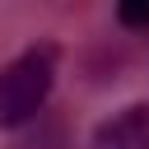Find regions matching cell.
<instances>
[{
    "instance_id": "obj_1",
    "label": "cell",
    "mask_w": 149,
    "mask_h": 149,
    "mask_svg": "<svg viewBox=\"0 0 149 149\" xmlns=\"http://www.w3.org/2000/svg\"><path fill=\"white\" fill-rule=\"evenodd\" d=\"M56 70H61L56 42H33L0 70V126L5 130H23L47 112V98L56 88Z\"/></svg>"
},
{
    "instance_id": "obj_2",
    "label": "cell",
    "mask_w": 149,
    "mask_h": 149,
    "mask_svg": "<svg viewBox=\"0 0 149 149\" xmlns=\"http://www.w3.org/2000/svg\"><path fill=\"white\" fill-rule=\"evenodd\" d=\"M88 149H149V102H126L88 135Z\"/></svg>"
},
{
    "instance_id": "obj_3",
    "label": "cell",
    "mask_w": 149,
    "mask_h": 149,
    "mask_svg": "<svg viewBox=\"0 0 149 149\" xmlns=\"http://www.w3.org/2000/svg\"><path fill=\"white\" fill-rule=\"evenodd\" d=\"M14 149H70V126L61 112H42L33 126H23V135L14 140Z\"/></svg>"
},
{
    "instance_id": "obj_4",
    "label": "cell",
    "mask_w": 149,
    "mask_h": 149,
    "mask_svg": "<svg viewBox=\"0 0 149 149\" xmlns=\"http://www.w3.org/2000/svg\"><path fill=\"white\" fill-rule=\"evenodd\" d=\"M121 23H149V9H130V5H126V9H121Z\"/></svg>"
}]
</instances>
